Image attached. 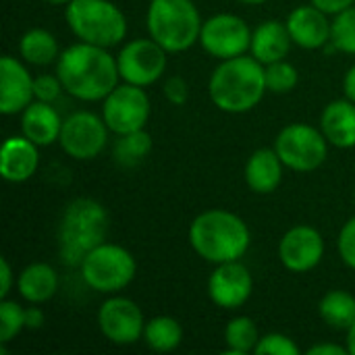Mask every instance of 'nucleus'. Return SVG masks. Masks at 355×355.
Returning <instances> with one entry per match:
<instances>
[{"label": "nucleus", "mask_w": 355, "mask_h": 355, "mask_svg": "<svg viewBox=\"0 0 355 355\" xmlns=\"http://www.w3.org/2000/svg\"><path fill=\"white\" fill-rule=\"evenodd\" d=\"M56 75L60 77L64 92L81 102L104 100L121 79L116 56H112L108 48L87 42H77L60 52Z\"/></svg>", "instance_id": "1"}, {"label": "nucleus", "mask_w": 355, "mask_h": 355, "mask_svg": "<svg viewBox=\"0 0 355 355\" xmlns=\"http://www.w3.org/2000/svg\"><path fill=\"white\" fill-rule=\"evenodd\" d=\"M266 92L264 64L252 54L220 60L208 79V96L212 104L227 114H245L254 110Z\"/></svg>", "instance_id": "2"}, {"label": "nucleus", "mask_w": 355, "mask_h": 355, "mask_svg": "<svg viewBox=\"0 0 355 355\" xmlns=\"http://www.w3.org/2000/svg\"><path fill=\"white\" fill-rule=\"evenodd\" d=\"M187 235L191 250L214 266L241 260L252 243L248 223L239 214L223 208L200 212L191 220Z\"/></svg>", "instance_id": "3"}, {"label": "nucleus", "mask_w": 355, "mask_h": 355, "mask_svg": "<svg viewBox=\"0 0 355 355\" xmlns=\"http://www.w3.org/2000/svg\"><path fill=\"white\" fill-rule=\"evenodd\" d=\"M110 218L106 208L94 198L73 200L58 223V254L69 266H79L87 252L104 243Z\"/></svg>", "instance_id": "4"}, {"label": "nucleus", "mask_w": 355, "mask_h": 355, "mask_svg": "<svg viewBox=\"0 0 355 355\" xmlns=\"http://www.w3.org/2000/svg\"><path fill=\"white\" fill-rule=\"evenodd\" d=\"M204 19L193 0H152L146 27L168 54L185 52L200 42Z\"/></svg>", "instance_id": "5"}, {"label": "nucleus", "mask_w": 355, "mask_h": 355, "mask_svg": "<svg viewBox=\"0 0 355 355\" xmlns=\"http://www.w3.org/2000/svg\"><path fill=\"white\" fill-rule=\"evenodd\" d=\"M64 19L79 42L114 48L127 37V17L112 0H71Z\"/></svg>", "instance_id": "6"}, {"label": "nucleus", "mask_w": 355, "mask_h": 355, "mask_svg": "<svg viewBox=\"0 0 355 355\" xmlns=\"http://www.w3.org/2000/svg\"><path fill=\"white\" fill-rule=\"evenodd\" d=\"M79 270L83 283L92 291L102 295H114L133 283L137 275V262L127 248L104 241L85 254L83 262L79 264Z\"/></svg>", "instance_id": "7"}, {"label": "nucleus", "mask_w": 355, "mask_h": 355, "mask_svg": "<svg viewBox=\"0 0 355 355\" xmlns=\"http://www.w3.org/2000/svg\"><path fill=\"white\" fill-rule=\"evenodd\" d=\"M329 139L320 129L308 123H291L283 127L275 139V150L285 168L295 173H312L320 168L329 156Z\"/></svg>", "instance_id": "8"}, {"label": "nucleus", "mask_w": 355, "mask_h": 355, "mask_svg": "<svg viewBox=\"0 0 355 355\" xmlns=\"http://www.w3.org/2000/svg\"><path fill=\"white\" fill-rule=\"evenodd\" d=\"M116 64L125 83L150 87L164 77L168 67V52L152 37H137L121 46Z\"/></svg>", "instance_id": "9"}, {"label": "nucleus", "mask_w": 355, "mask_h": 355, "mask_svg": "<svg viewBox=\"0 0 355 355\" xmlns=\"http://www.w3.org/2000/svg\"><path fill=\"white\" fill-rule=\"evenodd\" d=\"M152 114V104L146 87L133 83H119L102 100V119L110 133L125 135L131 131L146 129Z\"/></svg>", "instance_id": "10"}, {"label": "nucleus", "mask_w": 355, "mask_h": 355, "mask_svg": "<svg viewBox=\"0 0 355 355\" xmlns=\"http://www.w3.org/2000/svg\"><path fill=\"white\" fill-rule=\"evenodd\" d=\"M252 33L248 21L233 12H218L204 21L200 33V46L216 60L235 58L250 52Z\"/></svg>", "instance_id": "11"}, {"label": "nucleus", "mask_w": 355, "mask_h": 355, "mask_svg": "<svg viewBox=\"0 0 355 355\" xmlns=\"http://www.w3.org/2000/svg\"><path fill=\"white\" fill-rule=\"evenodd\" d=\"M108 125L89 110H77L62 121L58 144L73 160H94L108 144Z\"/></svg>", "instance_id": "12"}, {"label": "nucleus", "mask_w": 355, "mask_h": 355, "mask_svg": "<svg viewBox=\"0 0 355 355\" xmlns=\"http://www.w3.org/2000/svg\"><path fill=\"white\" fill-rule=\"evenodd\" d=\"M146 322L141 308L119 293L110 295L98 310V329L114 345H133L144 339Z\"/></svg>", "instance_id": "13"}, {"label": "nucleus", "mask_w": 355, "mask_h": 355, "mask_svg": "<svg viewBox=\"0 0 355 355\" xmlns=\"http://www.w3.org/2000/svg\"><path fill=\"white\" fill-rule=\"evenodd\" d=\"M327 245L322 233L312 225L291 227L279 241V260L289 272H310L324 258Z\"/></svg>", "instance_id": "14"}, {"label": "nucleus", "mask_w": 355, "mask_h": 355, "mask_svg": "<svg viewBox=\"0 0 355 355\" xmlns=\"http://www.w3.org/2000/svg\"><path fill=\"white\" fill-rule=\"evenodd\" d=\"M252 293L254 277L241 260L216 264L208 277V297L220 310H239L250 302Z\"/></svg>", "instance_id": "15"}, {"label": "nucleus", "mask_w": 355, "mask_h": 355, "mask_svg": "<svg viewBox=\"0 0 355 355\" xmlns=\"http://www.w3.org/2000/svg\"><path fill=\"white\" fill-rule=\"evenodd\" d=\"M33 79L25 60L4 54L0 60V112L6 116L21 114L33 100Z\"/></svg>", "instance_id": "16"}, {"label": "nucleus", "mask_w": 355, "mask_h": 355, "mask_svg": "<svg viewBox=\"0 0 355 355\" xmlns=\"http://www.w3.org/2000/svg\"><path fill=\"white\" fill-rule=\"evenodd\" d=\"M329 17L331 15H327L312 2L295 6L285 19L293 44L304 50H320L329 46L333 35V21Z\"/></svg>", "instance_id": "17"}, {"label": "nucleus", "mask_w": 355, "mask_h": 355, "mask_svg": "<svg viewBox=\"0 0 355 355\" xmlns=\"http://www.w3.org/2000/svg\"><path fill=\"white\" fill-rule=\"evenodd\" d=\"M40 146L21 135H10L4 139L0 150V175L8 183L29 181L40 166Z\"/></svg>", "instance_id": "18"}, {"label": "nucleus", "mask_w": 355, "mask_h": 355, "mask_svg": "<svg viewBox=\"0 0 355 355\" xmlns=\"http://www.w3.org/2000/svg\"><path fill=\"white\" fill-rule=\"evenodd\" d=\"M62 116L52 106V102L33 100L21 112V133L31 139L35 146H52L58 141L62 131Z\"/></svg>", "instance_id": "19"}, {"label": "nucleus", "mask_w": 355, "mask_h": 355, "mask_svg": "<svg viewBox=\"0 0 355 355\" xmlns=\"http://www.w3.org/2000/svg\"><path fill=\"white\" fill-rule=\"evenodd\" d=\"M283 168L285 164L275 148H260L245 162L243 168L245 185L258 196L275 193L283 181Z\"/></svg>", "instance_id": "20"}, {"label": "nucleus", "mask_w": 355, "mask_h": 355, "mask_svg": "<svg viewBox=\"0 0 355 355\" xmlns=\"http://www.w3.org/2000/svg\"><path fill=\"white\" fill-rule=\"evenodd\" d=\"M320 131L339 150L355 148V102L345 96L329 102L320 114Z\"/></svg>", "instance_id": "21"}, {"label": "nucleus", "mask_w": 355, "mask_h": 355, "mask_svg": "<svg viewBox=\"0 0 355 355\" xmlns=\"http://www.w3.org/2000/svg\"><path fill=\"white\" fill-rule=\"evenodd\" d=\"M291 44L293 40L289 35L287 23L279 19H268L254 29L250 54L266 67L270 62L283 60L289 54Z\"/></svg>", "instance_id": "22"}, {"label": "nucleus", "mask_w": 355, "mask_h": 355, "mask_svg": "<svg viewBox=\"0 0 355 355\" xmlns=\"http://www.w3.org/2000/svg\"><path fill=\"white\" fill-rule=\"evenodd\" d=\"M17 291L27 304H46L58 291V275L46 262L27 264L17 277Z\"/></svg>", "instance_id": "23"}, {"label": "nucleus", "mask_w": 355, "mask_h": 355, "mask_svg": "<svg viewBox=\"0 0 355 355\" xmlns=\"http://www.w3.org/2000/svg\"><path fill=\"white\" fill-rule=\"evenodd\" d=\"M60 52L62 50L58 48V40L54 37V33H50L44 27L27 29L19 40L21 58L33 67H46V64L56 62Z\"/></svg>", "instance_id": "24"}, {"label": "nucleus", "mask_w": 355, "mask_h": 355, "mask_svg": "<svg viewBox=\"0 0 355 355\" xmlns=\"http://www.w3.org/2000/svg\"><path fill=\"white\" fill-rule=\"evenodd\" d=\"M318 314L327 327L349 331V327L355 322V295L345 289L327 291L318 304Z\"/></svg>", "instance_id": "25"}, {"label": "nucleus", "mask_w": 355, "mask_h": 355, "mask_svg": "<svg viewBox=\"0 0 355 355\" xmlns=\"http://www.w3.org/2000/svg\"><path fill=\"white\" fill-rule=\"evenodd\" d=\"M144 343L158 354H171L183 343V327L173 316H154L146 322Z\"/></svg>", "instance_id": "26"}, {"label": "nucleus", "mask_w": 355, "mask_h": 355, "mask_svg": "<svg viewBox=\"0 0 355 355\" xmlns=\"http://www.w3.org/2000/svg\"><path fill=\"white\" fill-rule=\"evenodd\" d=\"M260 331L256 322L250 316H235L227 322L225 327V354L227 355H245L254 354L258 341H260Z\"/></svg>", "instance_id": "27"}, {"label": "nucleus", "mask_w": 355, "mask_h": 355, "mask_svg": "<svg viewBox=\"0 0 355 355\" xmlns=\"http://www.w3.org/2000/svg\"><path fill=\"white\" fill-rule=\"evenodd\" d=\"M152 152V137L146 129L131 131L125 135H116V141L112 146V158L121 166H137L146 156Z\"/></svg>", "instance_id": "28"}, {"label": "nucleus", "mask_w": 355, "mask_h": 355, "mask_svg": "<svg viewBox=\"0 0 355 355\" xmlns=\"http://www.w3.org/2000/svg\"><path fill=\"white\" fill-rule=\"evenodd\" d=\"M264 73H266V87L272 94H291L300 83V71L295 69V64L287 62L285 58L266 64Z\"/></svg>", "instance_id": "29"}, {"label": "nucleus", "mask_w": 355, "mask_h": 355, "mask_svg": "<svg viewBox=\"0 0 355 355\" xmlns=\"http://www.w3.org/2000/svg\"><path fill=\"white\" fill-rule=\"evenodd\" d=\"M25 329V308L8 297L0 300V343L8 345Z\"/></svg>", "instance_id": "30"}, {"label": "nucleus", "mask_w": 355, "mask_h": 355, "mask_svg": "<svg viewBox=\"0 0 355 355\" xmlns=\"http://www.w3.org/2000/svg\"><path fill=\"white\" fill-rule=\"evenodd\" d=\"M331 44L335 50L355 56V4L333 17Z\"/></svg>", "instance_id": "31"}, {"label": "nucleus", "mask_w": 355, "mask_h": 355, "mask_svg": "<svg viewBox=\"0 0 355 355\" xmlns=\"http://www.w3.org/2000/svg\"><path fill=\"white\" fill-rule=\"evenodd\" d=\"M256 355H300V347L297 343L283 335V333H266L260 337L256 349Z\"/></svg>", "instance_id": "32"}, {"label": "nucleus", "mask_w": 355, "mask_h": 355, "mask_svg": "<svg viewBox=\"0 0 355 355\" xmlns=\"http://www.w3.org/2000/svg\"><path fill=\"white\" fill-rule=\"evenodd\" d=\"M64 92V85L60 81V77L56 75H50V73H42L33 79V96L35 100H42V102H54L58 100V96Z\"/></svg>", "instance_id": "33"}, {"label": "nucleus", "mask_w": 355, "mask_h": 355, "mask_svg": "<svg viewBox=\"0 0 355 355\" xmlns=\"http://www.w3.org/2000/svg\"><path fill=\"white\" fill-rule=\"evenodd\" d=\"M337 252L339 258L347 268L355 270V216H352L339 231L337 237Z\"/></svg>", "instance_id": "34"}, {"label": "nucleus", "mask_w": 355, "mask_h": 355, "mask_svg": "<svg viewBox=\"0 0 355 355\" xmlns=\"http://www.w3.org/2000/svg\"><path fill=\"white\" fill-rule=\"evenodd\" d=\"M162 94L173 106H183L189 98V85L181 75H173V77H166L162 85Z\"/></svg>", "instance_id": "35"}, {"label": "nucleus", "mask_w": 355, "mask_h": 355, "mask_svg": "<svg viewBox=\"0 0 355 355\" xmlns=\"http://www.w3.org/2000/svg\"><path fill=\"white\" fill-rule=\"evenodd\" d=\"M310 2L314 6H318L320 10H324L327 15H331V17L339 15L341 10H345V8L355 4V0H310Z\"/></svg>", "instance_id": "36"}, {"label": "nucleus", "mask_w": 355, "mask_h": 355, "mask_svg": "<svg viewBox=\"0 0 355 355\" xmlns=\"http://www.w3.org/2000/svg\"><path fill=\"white\" fill-rule=\"evenodd\" d=\"M46 322V316H44V310L40 308V304H31L29 308H25V327L27 331H37L42 329Z\"/></svg>", "instance_id": "37"}, {"label": "nucleus", "mask_w": 355, "mask_h": 355, "mask_svg": "<svg viewBox=\"0 0 355 355\" xmlns=\"http://www.w3.org/2000/svg\"><path fill=\"white\" fill-rule=\"evenodd\" d=\"M12 289V266L6 258L0 260V300L8 297Z\"/></svg>", "instance_id": "38"}, {"label": "nucleus", "mask_w": 355, "mask_h": 355, "mask_svg": "<svg viewBox=\"0 0 355 355\" xmlns=\"http://www.w3.org/2000/svg\"><path fill=\"white\" fill-rule=\"evenodd\" d=\"M306 355H349L347 345H337V343H316L312 345Z\"/></svg>", "instance_id": "39"}, {"label": "nucleus", "mask_w": 355, "mask_h": 355, "mask_svg": "<svg viewBox=\"0 0 355 355\" xmlns=\"http://www.w3.org/2000/svg\"><path fill=\"white\" fill-rule=\"evenodd\" d=\"M343 96L355 102V64L347 69V73L343 77Z\"/></svg>", "instance_id": "40"}, {"label": "nucleus", "mask_w": 355, "mask_h": 355, "mask_svg": "<svg viewBox=\"0 0 355 355\" xmlns=\"http://www.w3.org/2000/svg\"><path fill=\"white\" fill-rule=\"evenodd\" d=\"M345 345H347V349H349V354L355 355V322L349 327V331H347V339H345Z\"/></svg>", "instance_id": "41"}, {"label": "nucleus", "mask_w": 355, "mask_h": 355, "mask_svg": "<svg viewBox=\"0 0 355 355\" xmlns=\"http://www.w3.org/2000/svg\"><path fill=\"white\" fill-rule=\"evenodd\" d=\"M237 2H241V4H250V6H258V4H264V2H268V0H237Z\"/></svg>", "instance_id": "42"}, {"label": "nucleus", "mask_w": 355, "mask_h": 355, "mask_svg": "<svg viewBox=\"0 0 355 355\" xmlns=\"http://www.w3.org/2000/svg\"><path fill=\"white\" fill-rule=\"evenodd\" d=\"M44 2H48V4H54V6H67L71 0H44Z\"/></svg>", "instance_id": "43"}, {"label": "nucleus", "mask_w": 355, "mask_h": 355, "mask_svg": "<svg viewBox=\"0 0 355 355\" xmlns=\"http://www.w3.org/2000/svg\"><path fill=\"white\" fill-rule=\"evenodd\" d=\"M148 2H152V0H148Z\"/></svg>", "instance_id": "44"}]
</instances>
